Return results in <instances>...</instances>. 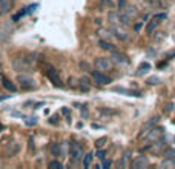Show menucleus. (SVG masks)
<instances>
[{
    "label": "nucleus",
    "instance_id": "f257e3e1",
    "mask_svg": "<svg viewBox=\"0 0 175 169\" xmlns=\"http://www.w3.org/2000/svg\"><path fill=\"white\" fill-rule=\"evenodd\" d=\"M120 17H122V23L126 26V25H131L132 23V20L137 17V14H138V11H137V8H134V6H128V5H123L120 6Z\"/></svg>",
    "mask_w": 175,
    "mask_h": 169
},
{
    "label": "nucleus",
    "instance_id": "f03ea898",
    "mask_svg": "<svg viewBox=\"0 0 175 169\" xmlns=\"http://www.w3.org/2000/svg\"><path fill=\"white\" fill-rule=\"evenodd\" d=\"M69 152H71V157H72V162L74 163H77V162H80V160H83L85 158V151L83 148L78 145V143H71L69 145Z\"/></svg>",
    "mask_w": 175,
    "mask_h": 169
},
{
    "label": "nucleus",
    "instance_id": "7ed1b4c3",
    "mask_svg": "<svg viewBox=\"0 0 175 169\" xmlns=\"http://www.w3.org/2000/svg\"><path fill=\"white\" fill-rule=\"evenodd\" d=\"M112 66H114L112 58L100 57V58H97V60H95V68H97L98 71H102V72H105V71H111V69H112Z\"/></svg>",
    "mask_w": 175,
    "mask_h": 169
},
{
    "label": "nucleus",
    "instance_id": "20e7f679",
    "mask_svg": "<svg viewBox=\"0 0 175 169\" xmlns=\"http://www.w3.org/2000/svg\"><path fill=\"white\" fill-rule=\"evenodd\" d=\"M17 82L20 83L22 89H26V91H31L35 88V80L31 77H26V75H18Z\"/></svg>",
    "mask_w": 175,
    "mask_h": 169
},
{
    "label": "nucleus",
    "instance_id": "39448f33",
    "mask_svg": "<svg viewBox=\"0 0 175 169\" xmlns=\"http://www.w3.org/2000/svg\"><path fill=\"white\" fill-rule=\"evenodd\" d=\"M46 75H48V78L51 80L54 83V86H62V80H60V75H58V71L52 68V66H48V71H46Z\"/></svg>",
    "mask_w": 175,
    "mask_h": 169
},
{
    "label": "nucleus",
    "instance_id": "423d86ee",
    "mask_svg": "<svg viewBox=\"0 0 175 169\" xmlns=\"http://www.w3.org/2000/svg\"><path fill=\"white\" fill-rule=\"evenodd\" d=\"M161 135H163V128H152L151 131L148 132L146 140L149 143H155V142H158L161 138Z\"/></svg>",
    "mask_w": 175,
    "mask_h": 169
},
{
    "label": "nucleus",
    "instance_id": "0eeeda50",
    "mask_svg": "<svg viewBox=\"0 0 175 169\" xmlns=\"http://www.w3.org/2000/svg\"><path fill=\"white\" fill-rule=\"evenodd\" d=\"M92 77H94L95 83H97V85H102V86H103V85H108V83H111V82H112V80H111V77H108V75L103 74V72H102V71H98V69L92 72Z\"/></svg>",
    "mask_w": 175,
    "mask_h": 169
},
{
    "label": "nucleus",
    "instance_id": "6e6552de",
    "mask_svg": "<svg viewBox=\"0 0 175 169\" xmlns=\"http://www.w3.org/2000/svg\"><path fill=\"white\" fill-rule=\"evenodd\" d=\"M166 17H168V16H166L164 12H163V14H157V16H155L154 19H152L151 22H149V25L146 26V31H148V32L151 34V32H152V31H154V29L157 28L158 25H160V20H164Z\"/></svg>",
    "mask_w": 175,
    "mask_h": 169
},
{
    "label": "nucleus",
    "instance_id": "1a4fd4ad",
    "mask_svg": "<svg viewBox=\"0 0 175 169\" xmlns=\"http://www.w3.org/2000/svg\"><path fill=\"white\" fill-rule=\"evenodd\" d=\"M111 58H112V62H114V63H117V65H128V63H129L128 56H124L123 52H118V51H112Z\"/></svg>",
    "mask_w": 175,
    "mask_h": 169
},
{
    "label": "nucleus",
    "instance_id": "9d476101",
    "mask_svg": "<svg viewBox=\"0 0 175 169\" xmlns=\"http://www.w3.org/2000/svg\"><path fill=\"white\" fill-rule=\"evenodd\" d=\"M37 8H38V5H37V3H34V5H29L28 8H25L23 11H20L18 14H16V16L12 17V22H17V20H18V19H22L23 16H28V14H31V12H34L35 9H37Z\"/></svg>",
    "mask_w": 175,
    "mask_h": 169
},
{
    "label": "nucleus",
    "instance_id": "9b49d317",
    "mask_svg": "<svg viewBox=\"0 0 175 169\" xmlns=\"http://www.w3.org/2000/svg\"><path fill=\"white\" fill-rule=\"evenodd\" d=\"M149 166V160L146 158V157H137L134 162H132V168L134 169H144Z\"/></svg>",
    "mask_w": 175,
    "mask_h": 169
},
{
    "label": "nucleus",
    "instance_id": "f8f14e48",
    "mask_svg": "<svg viewBox=\"0 0 175 169\" xmlns=\"http://www.w3.org/2000/svg\"><path fill=\"white\" fill-rule=\"evenodd\" d=\"M12 5H14V0H0V16L8 14L12 9Z\"/></svg>",
    "mask_w": 175,
    "mask_h": 169
},
{
    "label": "nucleus",
    "instance_id": "ddd939ff",
    "mask_svg": "<svg viewBox=\"0 0 175 169\" xmlns=\"http://www.w3.org/2000/svg\"><path fill=\"white\" fill-rule=\"evenodd\" d=\"M112 31H114V34L117 36V37L120 38V40H126V38L129 37V34H128V31L123 28L122 25H115V26H112Z\"/></svg>",
    "mask_w": 175,
    "mask_h": 169
},
{
    "label": "nucleus",
    "instance_id": "4468645a",
    "mask_svg": "<svg viewBox=\"0 0 175 169\" xmlns=\"http://www.w3.org/2000/svg\"><path fill=\"white\" fill-rule=\"evenodd\" d=\"M158 120H160V117H158V115H157V117H152V118H151V120H149V122H148L144 126H143V131H141L140 137L148 135V129H152V128H154V126H155V125L158 123Z\"/></svg>",
    "mask_w": 175,
    "mask_h": 169
},
{
    "label": "nucleus",
    "instance_id": "2eb2a0df",
    "mask_svg": "<svg viewBox=\"0 0 175 169\" xmlns=\"http://www.w3.org/2000/svg\"><path fill=\"white\" fill-rule=\"evenodd\" d=\"M14 68H16V71H29V65L25 63V58H16Z\"/></svg>",
    "mask_w": 175,
    "mask_h": 169
},
{
    "label": "nucleus",
    "instance_id": "dca6fc26",
    "mask_svg": "<svg viewBox=\"0 0 175 169\" xmlns=\"http://www.w3.org/2000/svg\"><path fill=\"white\" fill-rule=\"evenodd\" d=\"M108 20H109V23H111L112 26H115V25H123L120 12H118V14H117V12H109V14H108Z\"/></svg>",
    "mask_w": 175,
    "mask_h": 169
},
{
    "label": "nucleus",
    "instance_id": "f3484780",
    "mask_svg": "<svg viewBox=\"0 0 175 169\" xmlns=\"http://www.w3.org/2000/svg\"><path fill=\"white\" fill-rule=\"evenodd\" d=\"M2 83H3V86H5L8 91H11V92H16V91H17V86H16V85H14L9 78L3 77V78H2Z\"/></svg>",
    "mask_w": 175,
    "mask_h": 169
},
{
    "label": "nucleus",
    "instance_id": "a211bd4d",
    "mask_svg": "<svg viewBox=\"0 0 175 169\" xmlns=\"http://www.w3.org/2000/svg\"><path fill=\"white\" fill-rule=\"evenodd\" d=\"M98 45H100V48L105 49V51H115V46H114L109 40H100Z\"/></svg>",
    "mask_w": 175,
    "mask_h": 169
},
{
    "label": "nucleus",
    "instance_id": "6ab92c4d",
    "mask_svg": "<svg viewBox=\"0 0 175 169\" xmlns=\"http://www.w3.org/2000/svg\"><path fill=\"white\" fill-rule=\"evenodd\" d=\"M131 158H132V151H131V149H126V151H124V154H123V160H122V163H120V165H122L123 168H126Z\"/></svg>",
    "mask_w": 175,
    "mask_h": 169
},
{
    "label": "nucleus",
    "instance_id": "aec40b11",
    "mask_svg": "<svg viewBox=\"0 0 175 169\" xmlns=\"http://www.w3.org/2000/svg\"><path fill=\"white\" fill-rule=\"evenodd\" d=\"M80 86H82L83 91H88V89L91 88V80L88 78L86 75H83V77L80 78Z\"/></svg>",
    "mask_w": 175,
    "mask_h": 169
},
{
    "label": "nucleus",
    "instance_id": "412c9836",
    "mask_svg": "<svg viewBox=\"0 0 175 169\" xmlns=\"http://www.w3.org/2000/svg\"><path fill=\"white\" fill-rule=\"evenodd\" d=\"M92 158H94V152H88L86 155H85V158H83V166H85V168H89V166H91Z\"/></svg>",
    "mask_w": 175,
    "mask_h": 169
},
{
    "label": "nucleus",
    "instance_id": "4be33fe9",
    "mask_svg": "<svg viewBox=\"0 0 175 169\" xmlns=\"http://www.w3.org/2000/svg\"><path fill=\"white\" fill-rule=\"evenodd\" d=\"M112 8H114L112 0H102L100 2V9H112Z\"/></svg>",
    "mask_w": 175,
    "mask_h": 169
},
{
    "label": "nucleus",
    "instance_id": "5701e85b",
    "mask_svg": "<svg viewBox=\"0 0 175 169\" xmlns=\"http://www.w3.org/2000/svg\"><path fill=\"white\" fill-rule=\"evenodd\" d=\"M114 91H115V92H120V94L135 95V97H140V94H137V92H132V91H129V89H124V88H114Z\"/></svg>",
    "mask_w": 175,
    "mask_h": 169
},
{
    "label": "nucleus",
    "instance_id": "b1692460",
    "mask_svg": "<svg viewBox=\"0 0 175 169\" xmlns=\"http://www.w3.org/2000/svg\"><path fill=\"white\" fill-rule=\"evenodd\" d=\"M161 168H175V158H166L161 163Z\"/></svg>",
    "mask_w": 175,
    "mask_h": 169
},
{
    "label": "nucleus",
    "instance_id": "393cba45",
    "mask_svg": "<svg viewBox=\"0 0 175 169\" xmlns=\"http://www.w3.org/2000/svg\"><path fill=\"white\" fill-rule=\"evenodd\" d=\"M149 69H151V65H149V63H141L140 68H138V75L144 74V72H148Z\"/></svg>",
    "mask_w": 175,
    "mask_h": 169
},
{
    "label": "nucleus",
    "instance_id": "a878e982",
    "mask_svg": "<svg viewBox=\"0 0 175 169\" xmlns=\"http://www.w3.org/2000/svg\"><path fill=\"white\" fill-rule=\"evenodd\" d=\"M52 154L55 157H58L60 154H62V145H58V143H54L52 145Z\"/></svg>",
    "mask_w": 175,
    "mask_h": 169
},
{
    "label": "nucleus",
    "instance_id": "bb28decb",
    "mask_svg": "<svg viewBox=\"0 0 175 169\" xmlns=\"http://www.w3.org/2000/svg\"><path fill=\"white\" fill-rule=\"evenodd\" d=\"M148 85H152V86H155V85H158L160 83V78H158L157 75H152V77H149L148 78V82H146Z\"/></svg>",
    "mask_w": 175,
    "mask_h": 169
},
{
    "label": "nucleus",
    "instance_id": "cd10ccee",
    "mask_svg": "<svg viewBox=\"0 0 175 169\" xmlns=\"http://www.w3.org/2000/svg\"><path fill=\"white\" fill-rule=\"evenodd\" d=\"M161 148H164V142H155V146H152V152H160Z\"/></svg>",
    "mask_w": 175,
    "mask_h": 169
},
{
    "label": "nucleus",
    "instance_id": "c85d7f7f",
    "mask_svg": "<svg viewBox=\"0 0 175 169\" xmlns=\"http://www.w3.org/2000/svg\"><path fill=\"white\" fill-rule=\"evenodd\" d=\"M164 157L166 158H175V148H169L164 151Z\"/></svg>",
    "mask_w": 175,
    "mask_h": 169
},
{
    "label": "nucleus",
    "instance_id": "c756f323",
    "mask_svg": "<svg viewBox=\"0 0 175 169\" xmlns=\"http://www.w3.org/2000/svg\"><path fill=\"white\" fill-rule=\"evenodd\" d=\"M100 36L108 38V40H111V37H112V31H109V29H100Z\"/></svg>",
    "mask_w": 175,
    "mask_h": 169
},
{
    "label": "nucleus",
    "instance_id": "7c9ffc66",
    "mask_svg": "<svg viewBox=\"0 0 175 169\" xmlns=\"http://www.w3.org/2000/svg\"><path fill=\"white\" fill-rule=\"evenodd\" d=\"M35 123H37V117H28V118L25 120V125H26V126H34Z\"/></svg>",
    "mask_w": 175,
    "mask_h": 169
},
{
    "label": "nucleus",
    "instance_id": "2f4dec72",
    "mask_svg": "<svg viewBox=\"0 0 175 169\" xmlns=\"http://www.w3.org/2000/svg\"><path fill=\"white\" fill-rule=\"evenodd\" d=\"M105 143H108V138H106V137H102V138L95 140V146H97V148H102Z\"/></svg>",
    "mask_w": 175,
    "mask_h": 169
},
{
    "label": "nucleus",
    "instance_id": "473e14b6",
    "mask_svg": "<svg viewBox=\"0 0 175 169\" xmlns=\"http://www.w3.org/2000/svg\"><path fill=\"white\" fill-rule=\"evenodd\" d=\"M174 108H175V105L172 103V102H169V103L166 105V108H164V112H166V114H171L172 111H174Z\"/></svg>",
    "mask_w": 175,
    "mask_h": 169
},
{
    "label": "nucleus",
    "instance_id": "72a5a7b5",
    "mask_svg": "<svg viewBox=\"0 0 175 169\" xmlns=\"http://www.w3.org/2000/svg\"><path fill=\"white\" fill-rule=\"evenodd\" d=\"M49 168H58V169H62V168H63V165H62L58 160H54V162H51V163H49Z\"/></svg>",
    "mask_w": 175,
    "mask_h": 169
},
{
    "label": "nucleus",
    "instance_id": "f704fd0d",
    "mask_svg": "<svg viewBox=\"0 0 175 169\" xmlns=\"http://www.w3.org/2000/svg\"><path fill=\"white\" fill-rule=\"evenodd\" d=\"M95 157H98L100 160H105L106 158V151H103V149H100L97 154H95Z\"/></svg>",
    "mask_w": 175,
    "mask_h": 169
},
{
    "label": "nucleus",
    "instance_id": "c9c22d12",
    "mask_svg": "<svg viewBox=\"0 0 175 169\" xmlns=\"http://www.w3.org/2000/svg\"><path fill=\"white\" fill-rule=\"evenodd\" d=\"M111 165H112V162H111V160H106V158H105V160H103V163H102V168L108 169V168H111Z\"/></svg>",
    "mask_w": 175,
    "mask_h": 169
},
{
    "label": "nucleus",
    "instance_id": "e433bc0d",
    "mask_svg": "<svg viewBox=\"0 0 175 169\" xmlns=\"http://www.w3.org/2000/svg\"><path fill=\"white\" fill-rule=\"evenodd\" d=\"M49 122H51V125H57V123H58V115H52V117L49 118Z\"/></svg>",
    "mask_w": 175,
    "mask_h": 169
},
{
    "label": "nucleus",
    "instance_id": "4c0bfd02",
    "mask_svg": "<svg viewBox=\"0 0 175 169\" xmlns=\"http://www.w3.org/2000/svg\"><path fill=\"white\" fill-rule=\"evenodd\" d=\"M62 112L65 114V115H69V109H68V108H63V109H62Z\"/></svg>",
    "mask_w": 175,
    "mask_h": 169
},
{
    "label": "nucleus",
    "instance_id": "58836bf2",
    "mask_svg": "<svg viewBox=\"0 0 175 169\" xmlns=\"http://www.w3.org/2000/svg\"><path fill=\"white\" fill-rule=\"evenodd\" d=\"M2 71H3V68H2V63H0V74H2Z\"/></svg>",
    "mask_w": 175,
    "mask_h": 169
},
{
    "label": "nucleus",
    "instance_id": "ea45409f",
    "mask_svg": "<svg viewBox=\"0 0 175 169\" xmlns=\"http://www.w3.org/2000/svg\"><path fill=\"white\" fill-rule=\"evenodd\" d=\"M2 129H3V125H0V131H2Z\"/></svg>",
    "mask_w": 175,
    "mask_h": 169
}]
</instances>
